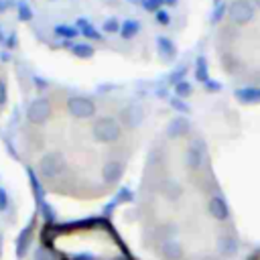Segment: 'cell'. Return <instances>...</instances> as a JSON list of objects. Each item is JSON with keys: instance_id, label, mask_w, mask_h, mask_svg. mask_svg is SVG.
<instances>
[{"instance_id": "obj_31", "label": "cell", "mask_w": 260, "mask_h": 260, "mask_svg": "<svg viewBox=\"0 0 260 260\" xmlns=\"http://www.w3.org/2000/svg\"><path fill=\"white\" fill-rule=\"evenodd\" d=\"M215 2H221V0H215Z\"/></svg>"}, {"instance_id": "obj_20", "label": "cell", "mask_w": 260, "mask_h": 260, "mask_svg": "<svg viewBox=\"0 0 260 260\" xmlns=\"http://www.w3.org/2000/svg\"><path fill=\"white\" fill-rule=\"evenodd\" d=\"M175 93H177L179 98H187V95L191 93V85H189L187 81H177V85H175Z\"/></svg>"}, {"instance_id": "obj_5", "label": "cell", "mask_w": 260, "mask_h": 260, "mask_svg": "<svg viewBox=\"0 0 260 260\" xmlns=\"http://www.w3.org/2000/svg\"><path fill=\"white\" fill-rule=\"evenodd\" d=\"M203 158H205V144L197 138L187 146V150L183 154V162L189 171H199L203 167Z\"/></svg>"}, {"instance_id": "obj_22", "label": "cell", "mask_w": 260, "mask_h": 260, "mask_svg": "<svg viewBox=\"0 0 260 260\" xmlns=\"http://www.w3.org/2000/svg\"><path fill=\"white\" fill-rule=\"evenodd\" d=\"M79 24L83 26V35L85 37H91V39H100V32H95V28L91 24H85V20H79Z\"/></svg>"}, {"instance_id": "obj_1", "label": "cell", "mask_w": 260, "mask_h": 260, "mask_svg": "<svg viewBox=\"0 0 260 260\" xmlns=\"http://www.w3.org/2000/svg\"><path fill=\"white\" fill-rule=\"evenodd\" d=\"M91 136H93V140H98L102 144L116 142L122 136V124L116 118H112V116H102V118H98L93 122Z\"/></svg>"}, {"instance_id": "obj_29", "label": "cell", "mask_w": 260, "mask_h": 260, "mask_svg": "<svg viewBox=\"0 0 260 260\" xmlns=\"http://www.w3.org/2000/svg\"><path fill=\"white\" fill-rule=\"evenodd\" d=\"M8 6H10V0H0V12L8 10Z\"/></svg>"}, {"instance_id": "obj_12", "label": "cell", "mask_w": 260, "mask_h": 260, "mask_svg": "<svg viewBox=\"0 0 260 260\" xmlns=\"http://www.w3.org/2000/svg\"><path fill=\"white\" fill-rule=\"evenodd\" d=\"M120 114H122V116H120V124H122L124 128H136V126L142 122V118H144L140 106H128V108H124Z\"/></svg>"}, {"instance_id": "obj_14", "label": "cell", "mask_w": 260, "mask_h": 260, "mask_svg": "<svg viewBox=\"0 0 260 260\" xmlns=\"http://www.w3.org/2000/svg\"><path fill=\"white\" fill-rule=\"evenodd\" d=\"M236 98L244 104H256V102H260V89L258 87H244V89L236 91Z\"/></svg>"}, {"instance_id": "obj_23", "label": "cell", "mask_w": 260, "mask_h": 260, "mask_svg": "<svg viewBox=\"0 0 260 260\" xmlns=\"http://www.w3.org/2000/svg\"><path fill=\"white\" fill-rule=\"evenodd\" d=\"M160 2H162V0H140V4H142L146 10H154V12L158 10Z\"/></svg>"}, {"instance_id": "obj_8", "label": "cell", "mask_w": 260, "mask_h": 260, "mask_svg": "<svg viewBox=\"0 0 260 260\" xmlns=\"http://www.w3.org/2000/svg\"><path fill=\"white\" fill-rule=\"evenodd\" d=\"M207 211L215 221H228L230 219V205L221 195H213L207 201Z\"/></svg>"}, {"instance_id": "obj_3", "label": "cell", "mask_w": 260, "mask_h": 260, "mask_svg": "<svg viewBox=\"0 0 260 260\" xmlns=\"http://www.w3.org/2000/svg\"><path fill=\"white\" fill-rule=\"evenodd\" d=\"M67 112H69L73 118L87 120V118H93V116H95V104H93V100H89V98L71 95V98L67 100Z\"/></svg>"}, {"instance_id": "obj_15", "label": "cell", "mask_w": 260, "mask_h": 260, "mask_svg": "<svg viewBox=\"0 0 260 260\" xmlns=\"http://www.w3.org/2000/svg\"><path fill=\"white\" fill-rule=\"evenodd\" d=\"M140 30V22H136V20H124L122 24H120V35H122V39H132L136 32Z\"/></svg>"}, {"instance_id": "obj_30", "label": "cell", "mask_w": 260, "mask_h": 260, "mask_svg": "<svg viewBox=\"0 0 260 260\" xmlns=\"http://www.w3.org/2000/svg\"><path fill=\"white\" fill-rule=\"evenodd\" d=\"M256 6H258V8H260V0H256Z\"/></svg>"}, {"instance_id": "obj_28", "label": "cell", "mask_w": 260, "mask_h": 260, "mask_svg": "<svg viewBox=\"0 0 260 260\" xmlns=\"http://www.w3.org/2000/svg\"><path fill=\"white\" fill-rule=\"evenodd\" d=\"M4 100H6V91H4V83L0 81V104H4Z\"/></svg>"}, {"instance_id": "obj_26", "label": "cell", "mask_w": 260, "mask_h": 260, "mask_svg": "<svg viewBox=\"0 0 260 260\" xmlns=\"http://www.w3.org/2000/svg\"><path fill=\"white\" fill-rule=\"evenodd\" d=\"M8 207V195H6V191L0 187V211H4Z\"/></svg>"}, {"instance_id": "obj_19", "label": "cell", "mask_w": 260, "mask_h": 260, "mask_svg": "<svg viewBox=\"0 0 260 260\" xmlns=\"http://www.w3.org/2000/svg\"><path fill=\"white\" fill-rule=\"evenodd\" d=\"M18 18L20 20H30L32 18V10L26 2H18Z\"/></svg>"}, {"instance_id": "obj_6", "label": "cell", "mask_w": 260, "mask_h": 260, "mask_svg": "<svg viewBox=\"0 0 260 260\" xmlns=\"http://www.w3.org/2000/svg\"><path fill=\"white\" fill-rule=\"evenodd\" d=\"M228 16L236 24H248L254 18V6L248 0H234L228 6Z\"/></svg>"}, {"instance_id": "obj_7", "label": "cell", "mask_w": 260, "mask_h": 260, "mask_svg": "<svg viewBox=\"0 0 260 260\" xmlns=\"http://www.w3.org/2000/svg\"><path fill=\"white\" fill-rule=\"evenodd\" d=\"M156 254L160 256V260H185V248L179 240H167L158 244Z\"/></svg>"}, {"instance_id": "obj_16", "label": "cell", "mask_w": 260, "mask_h": 260, "mask_svg": "<svg viewBox=\"0 0 260 260\" xmlns=\"http://www.w3.org/2000/svg\"><path fill=\"white\" fill-rule=\"evenodd\" d=\"M30 234H32V228L28 225L26 228V232H22L20 234V238H18V256H22V252H26V248H28V242H30Z\"/></svg>"}, {"instance_id": "obj_27", "label": "cell", "mask_w": 260, "mask_h": 260, "mask_svg": "<svg viewBox=\"0 0 260 260\" xmlns=\"http://www.w3.org/2000/svg\"><path fill=\"white\" fill-rule=\"evenodd\" d=\"M104 28H106V30H120V24H118L116 20H108V22L104 24Z\"/></svg>"}, {"instance_id": "obj_18", "label": "cell", "mask_w": 260, "mask_h": 260, "mask_svg": "<svg viewBox=\"0 0 260 260\" xmlns=\"http://www.w3.org/2000/svg\"><path fill=\"white\" fill-rule=\"evenodd\" d=\"M73 55H77V57H81V59H87V57H91L93 55V49L89 47V45H73Z\"/></svg>"}, {"instance_id": "obj_10", "label": "cell", "mask_w": 260, "mask_h": 260, "mask_svg": "<svg viewBox=\"0 0 260 260\" xmlns=\"http://www.w3.org/2000/svg\"><path fill=\"white\" fill-rule=\"evenodd\" d=\"M191 130V122L185 118V116H175L169 124H167V136L171 140H177V138H183L187 136Z\"/></svg>"}, {"instance_id": "obj_2", "label": "cell", "mask_w": 260, "mask_h": 260, "mask_svg": "<svg viewBox=\"0 0 260 260\" xmlns=\"http://www.w3.org/2000/svg\"><path fill=\"white\" fill-rule=\"evenodd\" d=\"M65 167H67L65 156L61 152L53 150V152H47V154L41 156V160H39V175L45 177V179H55V177H59L65 171Z\"/></svg>"}, {"instance_id": "obj_9", "label": "cell", "mask_w": 260, "mask_h": 260, "mask_svg": "<svg viewBox=\"0 0 260 260\" xmlns=\"http://www.w3.org/2000/svg\"><path fill=\"white\" fill-rule=\"evenodd\" d=\"M122 173H124V162H122L120 158H110V160H106L104 167H102V179H104V183H108V185L118 183V179L122 177Z\"/></svg>"}, {"instance_id": "obj_13", "label": "cell", "mask_w": 260, "mask_h": 260, "mask_svg": "<svg viewBox=\"0 0 260 260\" xmlns=\"http://www.w3.org/2000/svg\"><path fill=\"white\" fill-rule=\"evenodd\" d=\"M160 195L169 201H179L183 197V185L177 179H167L160 185Z\"/></svg>"}, {"instance_id": "obj_4", "label": "cell", "mask_w": 260, "mask_h": 260, "mask_svg": "<svg viewBox=\"0 0 260 260\" xmlns=\"http://www.w3.org/2000/svg\"><path fill=\"white\" fill-rule=\"evenodd\" d=\"M26 118L30 124H45L49 118H51V104L47 98H37L35 102H30L28 110H26Z\"/></svg>"}, {"instance_id": "obj_21", "label": "cell", "mask_w": 260, "mask_h": 260, "mask_svg": "<svg viewBox=\"0 0 260 260\" xmlns=\"http://www.w3.org/2000/svg\"><path fill=\"white\" fill-rule=\"evenodd\" d=\"M158 45H160V49H162V53H165L167 57H173V55H175V45H173L171 41H167V39H158Z\"/></svg>"}, {"instance_id": "obj_24", "label": "cell", "mask_w": 260, "mask_h": 260, "mask_svg": "<svg viewBox=\"0 0 260 260\" xmlns=\"http://www.w3.org/2000/svg\"><path fill=\"white\" fill-rule=\"evenodd\" d=\"M154 14H156V20H158L160 24H169V22H171V18H169V12H167V10H160V8H158Z\"/></svg>"}, {"instance_id": "obj_25", "label": "cell", "mask_w": 260, "mask_h": 260, "mask_svg": "<svg viewBox=\"0 0 260 260\" xmlns=\"http://www.w3.org/2000/svg\"><path fill=\"white\" fill-rule=\"evenodd\" d=\"M35 260H53V256H51L45 248H39V250L35 252Z\"/></svg>"}, {"instance_id": "obj_11", "label": "cell", "mask_w": 260, "mask_h": 260, "mask_svg": "<svg viewBox=\"0 0 260 260\" xmlns=\"http://www.w3.org/2000/svg\"><path fill=\"white\" fill-rule=\"evenodd\" d=\"M217 254L219 256H223V258H232V256H236L238 254V250H240V244H238V238L236 236H232V234H223V236H219L217 238Z\"/></svg>"}, {"instance_id": "obj_17", "label": "cell", "mask_w": 260, "mask_h": 260, "mask_svg": "<svg viewBox=\"0 0 260 260\" xmlns=\"http://www.w3.org/2000/svg\"><path fill=\"white\" fill-rule=\"evenodd\" d=\"M55 35L65 37V39H73V37H77L79 32H77L75 26H65V24H61V26H55Z\"/></svg>"}]
</instances>
